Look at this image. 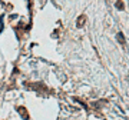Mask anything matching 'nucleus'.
Returning a JSON list of instances; mask_svg holds the SVG:
<instances>
[{
  "label": "nucleus",
  "mask_w": 129,
  "mask_h": 120,
  "mask_svg": "<svg viewBox=\"0 0 129 120\" xmlns=\"http://www.w3.org/2000/svg\"><path fill=\"white\" fill-rule=\"evenodd\" d=\"M82 22H85V17H79V22H78V24H79V26L82 24Z\"/></svg>",
  "instance_id": "1"
}]
</instances>
